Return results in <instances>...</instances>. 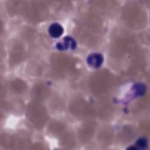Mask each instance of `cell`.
I'll return each instance as SVG.
<instances>
[{
	"mask_svg": "<svg viewBox=\"0 0 150 150\" xmlns=\"http://www.w3.org/2000/svg\"><path fill=\"white\" fill-rule=\"evenodd\" d=\"M56 47L60 50H67L68 49H74L76 47V42L71 37L66 36L57 44Z\"/></svg>",
	"mask_w": 150,
	"mask_h": 150,
	"instance_id": "cell-1",
	"label": "cell"
},
{
	"mask_svg": "<svg viewBox=\"0 0 150 150\" xmlns=\"http://www.w3.org/2000/svg\"><path fill=\"white\" fill-rule=\"evenodd\" d=\"M87 62L88 64L90 66L93 67H98L101 65L103 62V58L102 55L100 54L94 53L88 56Z\"/></svg>",
	"mask_w": 150,
	"mask_h": 150,
	"instance_id": "cell-2",
	"label": "cell"
},
{
	"mask_svg": "<svg viewBox=\"0 0 150 150\" xmlns=\"http://www.w3.org/2000/svg\"><path fill=\"white\" fill-rule=\"evenodd\" d=\"M49 32L52 37L57 38L63 34V28L59 23H53L50 26L49 28Z\"/></svg>",
	"mask_w": 150,
	"mask_h": 150,
	"instance_id": "cell-3",
	"label": "cell"
},
{
	"mask_svg": "<svg viewBox=\"0 0 150 150\" xmlns=\"http://www.w3.org/2000/svg\"><path fill=\"white\" fill-rule=\"evenodd\" d=\"M137 145L141 149H144L147 146V141L145 138H139L137 142Z\"/></svg>",
	"mask_w": 150,
	"mask_h": 150,
	"instance_id": "cell-4",
	"label": "cell"
}]
</instances>
